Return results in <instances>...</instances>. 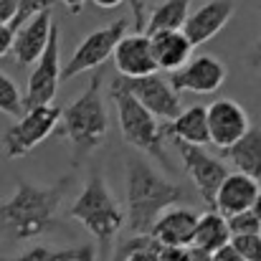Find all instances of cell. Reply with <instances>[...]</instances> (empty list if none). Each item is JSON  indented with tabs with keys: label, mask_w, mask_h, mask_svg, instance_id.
Returning <instances> with one entry per match:
<instances>
[{
	"label": "cell",
	"mask_w": 261,
	"mask_h": 261,
	"mask_svg": "<svg viewBox=\"0 0 261 261\" xmlns=\"http://www.w3.org/2000/svg\"><path fill=\"white\" fill-rule=\"evenodd\" d=\"M74 182L66 175L51 185H36L18 180L15 193L0 203V233L10 241H31L59 226V208Z\"/></svg>",
	"instance_id": "1"
},
{
	"label": "cell",
	"mask_w": 261,
	"mask_h": 261,
	"mask_svg": "<svg viewBox=\"0 0 261 261\" xmlns=\"http://www.w3.org/2000/svg\"><path fill=\"white\" fill-rule=\"evenodd\" d=\"M185 198V188L165 180L145 155L127 158V228L132 236H150L158 218Z\"/></svg>",
	"instance_id": "2"
},
{
	"label": "cell",
	"mask_w": 261,
	"mask_h": 261,
	"mask_svg": "<svg viewBox=\"0 0 261 261\" xmlns=\"http://www.w3.org/2000/svg\"><path fill=\"white\" fill-rule=\"evenodd\" d=\"M69 216L79 221L89 233L96 239V251L107 261L114 254V239L124 228V211L119 200L112 195L107 180L99 173H91L87 185L76 195V200L69 208Z\"/></svg>",
	"instance_id": "3"
},
{
	"label": "cell",
	"mask_w": 261,
	"mask_h": 261,
	"mask_svg": "<svg viewBox=\"0 0 261 261\" xmlns=\"http://www.w3.org/2000/svg\"><path fill=\"white\" fill-rule=\"evenodd\" d=\"M107 132H109V114L101 99V76L94 74L89 87L61 114V135H66V140L71 142L74 165H82L87 155L107 142Z\"/></svg>",
	"instance_id": "4"
},
{
	"label": "cell",
	"mask_w": 261,
	"mask_h": 261,
	"mask_svg": "<svg viewBox=\"0 0 261 261\" xmlns=\"http://www.w3.org/2000/svg\"><path fill=\"white\" fill-rule=\"evenodd\" d=\"M112 101L117 107V119H119V129H122V140L127 145H132L137 152L155 158L160 165H165L168 170H173V163L165 152V124H160V119L147 112L122 84V79L117 76L112 82Z\"/></svg>",
	"instance_id": "5"
},
{
	"label": "cell",
	"mask_w": 261,
	"mask_h": 261,
	"mask_svg": "<svg viewBox=\"0 0 261 261\" xmlns=\"http://www.w3.org/2000/svg\"><path fill=\"white\" fill-rule=\"evenodd\" d=\"M61 114H64V109H59L54 104L28 109L20 119H15V124H10L3 132L5 158L18 160V158L28 155L33 147H38L43 140H48L56 132V127L61 124Z\"/></svg>",
	"instance_id": "6"
},
{
	"label": "cell",
	"mask_w": 261,
	"mask_h": 261,
	"mask_svg": "<svg viewBox=\"0 0 261 261\" xmlns=\"http://www.w3.org/2000/svg\"><path fill=\"white\" fill-rule=\"evenodd\" d=\"M124 31H127V20H124V18H119V20L104 25V28L91 31L87 38L74 48L71 59L66 61L64 74H61V82H71L74 76L101 66L109 56H114L119 41L124 38Z\"/></svg>",
	"instance_id": "7"
},
{
	"label": "cell",
	"mask_w": 261,
	"mask_h": 261,
	"mask_svg": "<svg viewBox=\"0 0 261 261\" xmlns=\"http://www.w3.org/2000/svg\"><path fill=\"white\" fill-rule=\"evenodd\" d=\"M61 33L59 25H54L51 31V41L46 54L38 59V64L33 66L31 76H28V87L23 94V109H36V107H48L54 104V96L61 84Z\"/></svg>",
	"instance_id": "8"
},
{
	"label": "cell",
	"mask_w": 261,
	"mask_h": 261,
	"mask_svg": "<svg viewBox=\"0 0 261 261\" xmlns=\"http://www.w3.org/2000/svg\"><path fill=\"white\" fill-rule=\"evenodd\" d=\"M185 165V173L190 175V180L195 182L200 198L205 200L208 211L216 208V195L218 188L223 185V180L228 177V168L221 158H213L211 152H205L203 147L195 145H185V142H175Z\"/></svg>",
	"instance_id": "9"
},
{
	"label": "cell",
	"mask_w": 261,
	"mask_h": 261,
	"mask_svg": "<svg viewBox=\"0 0 261 261\" xmlns=\"http://www.w3.org/2000/svg\"><path fill=\"white\" fill-rule=\"evenodd\" d=\"M122 84L160 122H173L182 114L180 94L173 89L170 79H165L160 74H152V76H145V79H122Z\"/></svg>",
	"instance_id": "10"
},
{
	"label": "cell",
	"mask_w": 261,
	"mask_h": 261,
	"mask_svg": "<svg viewBox=\"0 0 261 261\" xmlns=\"http://www.w3.org/2000/svg\"><path fill=\"white\" fill-rule=\"evenodd\" d=\"M228 69L221 59L205 54V56H195L190 59L188 66H182L180 71L170 74V84L173 89L180 91H193V94H213L226 84Z\"/></svg>",
	"instance_id": "11"
},
{
	"label": "cell",
	"mask_w": 261,
	"mask_h": 261,
	"mask_svg": "<svg viewBox=\"0 0 261 261\" xmlns=\"http://www.w3.org/2000/svg\"><path fill=\"white\" fill-rule=\"evenodd\" d=\"M251 129L246 109L233 99H216L208 107V132L211 142L221 150L233 147Z\"/></svg>",
	"instance_id": "12"
},
{
	"label": "cell",
	"mask_w": 261,
	"mask_h": 261,
	"mask_svg": "<svg viewBox=\"0 0 261 261\" xmlns=\"http://www.w3.org/2000/svg\"><path fill=\"white\" fill-rule=\"evenodd\" d=\"M114 66L122 79H145L158 74V61L152 51V41L147 33H129L119 41L114 51Z\"/></svg>",
	"instance_id": "13"
},
{
	"label": "cell",
	"mask_w": 261,
	"mask_h": 261,
	"mask_svg": "<svg viewBox=\"0 0 261 261\" xmlns=\"http://www.w3.org/2000/svg\"><path fill=\"white\" fill-rule=\"evenodd\" d=\"M54 15L51 10H41L38 15H33L31 20H25L18 31H15V46H13V56L18 66H36L38 59L46 54L48 41H51V31H54Z\"/></svg>",
	"instance_id": "14"
},
{
	"label": "cell",
	"mask_w": 261,
	"mask_h": 261,
	"mask_svg": "<svg viewBox=\"0 0 261 261\" xmlns=\"http://www.w3.org/2000/svg\"><path fill=\"white\" fill-rule=\"evenodd\" d=\"M233 10H236L233 0H208L198 10H190L182 33L190 38L193 46H200V43L216 38L226 28V23L233 18Z\"/></svg>",
	"instance_id": "15"
},
{
	"label": "cell",
	"mask_w": 261,
	"mask_h": 261,
	"mask_svg": "<svg viewBox=\"0 0 261 261\" xmlns=\"http://www.w3.org/2000/svg\"><path fill=\"white\" fill-rule=\"evenodd\" d=\"M198 218L200 213L193 208H168L152 226L150 236L168 249H190L195 241Z\"/></svg>",
	"instance_id": "16"
},
{
	"label": "cell",
	"mask_w": 261,
	"mask_h": 261,
	"mask_svg": "<svg viewBox=\"0 0 261 261\" xmlns=\"http://www.w3.org/2000/svg\"><path fill=\"white\" fill-rule=\"evenodd\" d=\"M259 190V180H254V177H249L244 173H228L223 185L218 188L213 211H218L226 218H231L236 213H246V211H251Z\"/></svg>",
	"instance_id": "17"
},
{
	"label": "cell",
	"mask_w": 261,
	"mask_h": 261,
	"mask_svg": "<svg viewBox=\"0 0 261 261\" xmlns=\"http://www.w3.org/2000/svg\"><path fill=\"white\" fill-rule=\"evenodd\" d=\"M152 41V51H155V61L160 71H180L182 66L190 64V54H193V43L182 31H165V33H155L150 36Z\"/></svg>",
	"instance_id": "18"
},
{
	"label": "cell",
	"mask_w": 261,
	"mask_h": 261,
	"mask_svg": "<svg viewBox=\"0 0 261 261\" xmlns=\"http://www.w3.org/2000/svg\"><path fill=\"white\" fill-rule=\"evenodd\" d=\"M165 137H170L175 142H185V145H195L203 147L211 142V132H208V107H188L182 109V114L165 124Z\"/></svg>",
	"instance_id": "19"
},
{
	"label": "cell",
	"mask_w": 261,
	"mask_h": 261,
	"mask_svg": "<svg viewBox=\"0 0 261 261\" xmlns=\"http://www.w3.org/2000/svg\"><path fill=\"white\" fill-rule=\"evenodd\" d=\"M223 158L236 168V173H244L254 180H261V127H251L233 147L223 150Z\"/></svg>",
	"instance_id": "20"
},
{
	"label": "cell",
	"mask_w": 261,
	"mask_h": 261,
	"mask_svg": "<svg viewBox=\"0 0 261 261\" xmlns=\"http://www.w3.org/2000/svg\"><path fill=\"white\" fill-rule=\"evenodd\" d=\"M228 244H231V231H228L226 216H221L218 211L200 213L193 246L200 249V251H205V254H216L218 249H223Z\"/></svg>",
	"instance_id": "21"
},
{
	"label": "cell",
	"mask_w": 261,
	"mask_h": 261,
	"mask_svg": "<svg viewBox=\"0 0 261 261\" xmlns=\"http://www.w3.org/2000/svg\"><path fill=\"white\" fill-rule=\"evenodd\" d=\"M190 3L193 0H165L158 3L150 15H147V25L145 33L155 36V33H165V31H182L190 15Z\"/></svg>",
	"instance_id": "22"
},
{
	"label": "cell",
	"mask_w": 261,
	"mask_h": 261,
	"mask_svg": "<svg viewBox=\"0 0 261 261\" xmlns=\"http://www.w3.org/2000/svg\"><path fill=\"white\" fill-rule=\"evenodd\" d=\"M96 246L82 244V246H66V249H51V246H33L13 259L3 261H94Z\"/></svg>",
	"instance_id": "23"
},
{
	"label": "cell",
	"mask_w": 261,
	"mask_h": 261,
	"mask_svg": "<svg viewBox=\"0 0 261 261\" xmlns=\"http://www.w3.org/2000/svg\"><path fill=\"white\" fill-rule=\"evenodd\" d=\"M112 261H163L160 244L152 236H132L127 244H122Z\"/></svg>",
	"instance_id": "24"
},
{
	"label": "cell",
	"mask_w": 261,
	"mask_h": 261,
	"mask_svg": "<svg viewBox=\"0 0 261 261\" xmlns=\"http://www.w3.org/2000/svg\"><path fill=\"white\" fill-rule=\"evenodd\" d=\"M0 112H3V114H10V117H15V119H20V117L25 114L20 89H18V84H15L8 74H3V71H0Z\"/></svg>",
	"instance_id": "25"
},
{
	"label": "cell",
	"mask_w": 261,
	"mask_h": 261,
	"mask_svg": "<svg viewBox=\"0 0 261 261\" xmlns=\"http://www.w3.org/2000/svg\"><path fill=\"white\" fill-rule=\"evenodd\" d=\"M226 221H228L231 239H233V236H251V233H261L259 218H256L251 211H246V213H236V216H231V218H226Z\"/></svg>",
	"instance_id": "26"
},
{
	"label": "cell",
	"mask_w": 261,
	"mask_h": 261,
	"mask_svg": "<svg viewBox=\"0 0 261 261\" xmlns=\"http://www.w3.org/2000/svg\"><path fill=\"white\" fill-rule=\"evenodd\" d=\"M231 246L239 251V256L244 261H261V233L251 236H233Z\"/></svg>",
	"instance_id": "27"
},
{
	"label": "cell",
	"mask_w": 261,
	"mask_h": 261,
	"mask_svg": "<svg viewBox=\"0 0 261 261\" xmlns=\"http://www.w3.org/2000/svg\"><path fill=\"white\" fill-rule=\"evenodd\" d=\"M56 0H18V18L13 23V28L18 31L25 20H31L33 15H38L41 10H51Z\"/></svg>",
	"instance_id": "28"
},
{
	"label": "cell",
	"mask_w": 261,
	"mask_h": 261,
	"mask_svg": "<svg viewBox=\"0 0 261 261\" xmlns=\"http://www.w3.org/2000/svg\"><path fill=\"white\" fill-rule=\"evenodd\" d=\"M129 10H132V31L135 33H145L147 25V0H127Z\"/></svg>",
	"instance_id": "29"
},
{
	"label": "cell",
	"mask_w": 261,
	"mask_h": 261,
	"mask_svg": "<svg viewBox=\"0 0 261 261\" xmlns=\"http://www.w3.org/2000/svg\"><path fill=\"white\" fill-rule=\"evenodd\" d=\"M15 46V28L13 25H0V59L13 54Z\"/></svg>",
	"instance_id": "30"
},
{
	"label": "cell",
	"mask_w": 261,
	"mask_h": 261,
	"mask_svg": "<svg viewBox=\"0 0 261 261\" xmlns=\"http://www.w3.org/2000/svg\"><path fill=\"white\" fill-rule=\"evenodd\" d=\"M18 18V0H0V25H13Z\"/></svg>",
	"instance_id": "31"
},
{
	"label": "cell",
	"mask_w": 261,
	"mask_h": 261,
	"mask_svg": "<svg viewBox=\"0 0 261 261\" xmlns=\"http://www.w3.org/2000/svg\"><path fill=\"white\" fill-rule=\"evenodd\" d=\"M211 261H244L239 256V251L228 244V246H223V249H218L216 254H211Z\"/></svg>",
	"instance_id": "32"
},
{
	"label": "cell",
	"mask_w": 261,
	"mask_h": 261,
	"mask_svg": "<svg viewBox=\"0 0 261 261\" xmlns=\"http://www.w3.org/2000/svg\"><path fill=\"white\" fill-rule=\"evenodd\" d=\"M259 10H261V0H259ZM249 66L261 74V38L254 43V48H251V54H249Z\"/></svg>",
	"instance_id": "33"
},
{
	"label": "cell",
	"mask_w": 261,
	"mask_h": 261,
	"mask_svg": "<svg viewBox=\"0 0 261 261\" xmlns=\"http://www.w3.org/2000/svg\"><path fill=\"white\" fill-rule=\"evenodd\" d=\"M185 261H211V254H205V251H200V249L190 246V249H188V256H185Z\"/></svg>",
	"instance_id": "34"
},
{
	"label": "cell",
	"mask_w": 261,
	"mask_h": 261,
	"mask_svg": "<svg viewBox=\"0 0 261 261\" xmlns=\"http://www.w3.org/2000/svg\"><path fill=\"white\" fill-rule=\"evenodd\" d=\"M99 10H114V8H119L122 3H127V0H91Z\"/></svg>",
	"instance_id": "35"
},
{
	"label": "cell",
	"mask_w": 261,
	"mask_h": 261,
	"mask_svg": "<svg viewBox=\"0 0 261 261\" xmlns=\"http://www.w3.org/2000/svg\"><path fill=\"white\" fill-rule=\"evenodd\" d=\"M64 5H66V10L71 13V15H79L82 13V8H84V3L87 0H61Z\"/></svg>",
	"instance_id": "36"
},
{
	"label": "cell",
	"mask_w": 261,
	"mask_h": 261,
	"mask_svg": "<svg viewBox=\"0 0 261 261\" xmlns=\"http://www.w3.org/2000/svg\"><path fill=\"white\" fill-rule=\"evenodd\" d=\"M251 213L259 218V223H261V190H259V195H256V200H254V205H251Z\"/></svg>",
	"instance_id": "37"
}]
</instances>
